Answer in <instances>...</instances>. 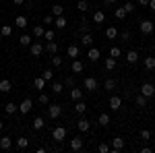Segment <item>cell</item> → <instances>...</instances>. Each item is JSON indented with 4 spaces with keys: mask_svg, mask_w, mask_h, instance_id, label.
Listing matches in <instances>:
<instances>
[{
    "mask_svg": "<svg viewBox=\"0 0 155 153\" xmlns=\"http://www.w3.org/2000/svg\"><path fill=\"white\" fill-rule=\"evenodd\" d=\"M149 8H151V11H155V0H149Z\"/></svg>",
    "mask_w": 155,
    "mask_h": 153,
    "instance_id": "obj_56",
    "label": "cell"
},
{
    "mask_svg": "<svg viewBox=\"0 0 155 153\" xmlns=\"http://www.w3.org/2000/svg\"><path fill=\"white\" fill-rule=\"evenodd\" d=\"M44 31H46V29H44L41 25H35V27H33V37L41 39V37H44Z\"/></svg>",
    "mask_w": 155,
    "mask_h": 153,
    "instance_id": "obj_32",
    "label": "cell"
},
{
    "mask_svg": "<svg viewBox=\"0 0 155 153\" xmlns=\"http://www.w3.org/2000/svg\"><path fill=\"white\" fill-rule=\"evenodd\" d=\"M139 4L141 6H149V0H139Z\"/></svg>",
    "mask_w": 155,
    "mask_h": 153,
    "instance_id": "obj_55",
    "label": "cell"
},
{
    "mask_svg": "<svg viewBox=\"0 0 155 153\" xmlns=\"http://www.w3.org/2000/svg\"><path fill=\"white\" fill-rule=\"evenodd\" d=\"M116 19H118V21H124V19H126V11H124L122 6L116 8Z\"/></svg>",
    "mask_w": 155,
    "mask_h": 153,
    "instance_id": "obj_43",
    "label": "cell"
},
{
    "mask_svg": "<svg viewBox=\"0 0 155 153\" xmlns=\"http://www.w3.org/2000/svg\"><path fill=\"white\" fill-rule=\"evenodd\" d=\"M104 89H106V91H114V89H116V81H114V79H107V81L104 83Z\"/></svg>",
    "mask_w": 155,
    "mask_h": 153,
    "instance_id": "obj_38",
    "label": "cell"
},
{
    "mask_svg": "<svg viewBox=\"0 0 155 153\" xmlns=\"http://www.w3.org/2000/svg\"><path fill=\"white\" fill-rule=\"evenodd\" d=\"M81 42H83V46H91V44H93V35H91V33H81Z\"/></svg>",
    "mask_w": 155,
    "mask_h": 153,
    "instance_id": "obj_33",
    "label": "cell"
},
{
    "mask_svg": "<svg viewBox=\"0 0 155 153\" xmlns=\"http://www.w3.org/2000/svg\"><path fill=\"white\" fill-rule=\"evenodd\" d=\"M37 101H39L41 106H48V104H50V97H48L46 93H41V95H39V99H37Z\"/></svg>",
    "mask_w": 155,
    "mask_h": 153,
    "instance_id": "obj_47",
    "label": "cell"
},
{
    "mask_svg": "<svg viewBox=\"0 0 155 153\" xmlns=\"http://www.w3.org/2000/svg\"><path fill=\"white\" fill-rule=\"evenodd\" d=\"M151 137H153V135H151V130H141V139H145V141H149V139H151Z\"/></svg>",
    "mask_w": 155,
    "mask_h": 153,
    "instance_id": "obj_50",
    "label": "cell"
},
{
    "mask_svg": "<svg viewBox=\"0 0 155 153\" xmlns=\"http://www.w3.org/2000/svg\"><path fill=\"white\" fill-rule=\"evenodd\" d=\"M114 68H116V58L107 56L106 58V71H114Z\"/></svg>",
    "mask_w": 155,
    "mask_h": 153,
    "instance_id": "obj_34",
    "label": "cell"
},
{
    "mask_svg": "<svg viewBox=\"0 0 155 153\" xmlns=\"http://www.w3.org/2000/svg\"><path fill=\"white\" fill-rule=\"evenodd\" d=\"M12 33V27L11 25H2V27H0V35L2 37H8Z\"/></svg>",
    "mask_w": 155,
    "mask_h": 153,
    "instance_id": "obj_36",
    "label": "cell"
},
{
    "mask_svg": "<svg viewBox=\"0 0 155 153\" xmlns=\"http://www.w3.org/2000/svg\"><path fill=\"white\" fill-rule=\"evenodd\" d=\"M77 128L81 130V132H89V128H91V122L87 120V118H81V120H77Z\"/></svg>",
    "mask_w": 155,
    "mask_h": 153,
    "instance_id": "obj_10",
    "label": "cell"
},
{
    "mask_svg": "<svg viewBox=\"0 0 155 153\" xmlns=\"http://www.w3.org/2000/svg\"><path fill=\"white\" fill-rule=\"evenodd\" d=\"M31 108H33V101H31L29 97H25L23 101L19 104V112H21V114H29V112H31Z\"/></svg>",
    "mask_w": 155,
    "mask_h": 153,
    "instance_id": "obj_8",
    "label": "cell"
},
{
    "mask_svg": "<svg viewBox=\"0 0 155 153\" xmlns=\"http://www.w3.org/2000/svg\"><path fill=\"white\" fill-rule=\"evenodd\" d=\"M151 151H153L151 147H143V149H141V153H151Z\"/></svg>",
    "mask_w": 155,
    "mask_h": 153,
    "instance_id": "obj_54",
    "label": "cell"
},
{
    "mask_svg": "<svg viewBox=\"0 0 155 153\" xmlns=\"http://www.w3.org/2000/svg\"><path fill=\"white\" fill-rule=\"evenodd\" d=\"M83 89L85 91H95L97 89V79L95 77H87L83 81Z\"/></svg>",
    "mask_w": 155,
    "mask_h": 153,
    "instance_id": "obj_6",
    "label": "cell"
},
{
    "mask_svg": "<svg viewBox=\"0 0 155 153\" xmlns=\"http://www.w3.org/2000/svg\"><path fill=\"white\" fill-rule=\"evenodd\" d=\"M134 104H137V108H141V110H143V108H147V97L139 93L137 97H134Z\"/></svg>",
    "mask_w": 155,
    "mask_h": 153,
    "instance_id": "obj_22",
    "label": "cell"
},
{
    "mask_svg": "<svg viewBox=\"0 0 155 153\" xmlns=\"http://www.w3.org/2000/svg\"><path fill=\"white\" fill-rule=\"evenodd\" d=\"M97 124H99V126H107V124H110V114L101 112V114L97 116Z\"/></svg>",
    "mask_w": 155,
    "mask_h": 153,
    "instance_id": "obj_17",
    "label": "cell"
},
{
    "mask_svg": "<svg viewBox=\"0 0 155 153\" xmlns=\"http://www.w3.org/2000/svg\"><path fill=\"white\" fill-rule=\"evenodd\" d=\"M15 25H17L19 29H25V27H27V17H23V15H19V17L15 19Z\"/></svg>",
    "mask_w": 155,
    "mask_h": 153,
    "instance_id": "obj_26",
    "label": "cell"
},
{
    "mask_svg": "<svg viewBox=\"0 0 155 153\" xmlns=\"http://www.w3.org/2000/svg\"><path fill=\"white\" fill-rule=\"evenodd\" d=\"M141 95H145L147 99L153 97L155 95V85L153 83H143V85H141Z\"/></svg>",
    "mask_w": 155,
    "mask_h": 153,
    "instance_id": "obj_4",
    "label": "cell"
},
{
    "mask_svg": "<svg viewBox=\"0 0 155 153\" xmlns=\"http://www.w3.org/2000/svg\"><path fill=\"white\" fill-rule=\"evenodd\" d=\"M52 64H54V66H56V68H58V66H62V58H60V56H56V54H54V56H52Z\"/></svg>",
    "mask_w": 155,
    "mask_h": 153,
    "instance_id": "obj_49",
    "label": "cell"
},
{
    "mask_svg": "<svg viewBox=\"0 0 155 153\" xmlns=\"http://www.w3.org/2000/svg\"><path fill=\"white\" fill-rule=\"evenodd\" d=\"M44 39H48V42L56 39V31H54V29H48V31H44Z\"/></svg>",
    "mask_w": 155,
    "mask_h": 153,
    "instance_id": "obj_44",
    "label": "cell"
},
{
    "mask_svg": "<svg viewBox=\"0 0 155 153\" xmlns=\"http://www.w3.org/2000/svg\"><path fill=\"white\" fill-rule=\"evenodd\" d=\"M137 60H139V52H137V50H130V52H126V62H128V64H134Z\"/></svg>",
    "mask_w": 155,
    "mask_h": 153,
    "instance_id": "obj_18",
    "label": "cell"
},
{
    "mask_svg": "<svg viewBox=\"0 0 155 153\" xmlns=\"http://www.w3.org/2000/svg\"><path fill=\"white\" fill-rule=\"evenodd\" d=\"M110 147H112V151H114V153H120L122 149H124V139H122V137H114Z\"/></svg>",
    "mask_w": 155,
    "mask_h": 153,
    "instance_id": "obj_7",
    "label": "cell"
},
{
    "mask_svg": "<svg viewBox=\"0 0 155 153\" xmlns=\"http://www.w3.org/2000/svg\"><path fill=\"white\" fill-rule=\"evenodd\" d=\"M110 108H112V110H120V108H122V97H120V95H112V97H110Z\"/></svg>",
    "mask_w": 155,
    "mask_h": 153,
    "instance_id": "obj_11",
    "label": "cell"
},
{
    "mask_svg": "<svg viewBox=\"0 0 155 153\" xmlns=\"http://www.w3.org/2000/svg\"><path fill=\"white\" fill-rule=\"evenodd\" d=\"M52 15H54V17H60V15H64V8H62L60 4H54V6H52Z\"/></svg>",
    "mask_w": 155,
    "mask_h": 153,
    "instance_id": "obj_42",
    "label": "cell"
},
{
    "mask_svg": "<svg viewBox=\"0 0 155 153\" xmlns=\"http://www.w3.org/2000/svg\"><path fill=\"white\" fill-rule=\"evenodd\" d=\"M151 139H153V145H155V137H151Z\"/></svg>",
    "mask_w": 155,
    "mask_h": 153,
    "instance_id": "obj_60",
    "label": "cell"
},
{
    "mask_svg": "<svg viewBox=\"0 0 155 153\" xmlns=\"http://www.w3.org/2000/svg\"><path fill=\"white\" fill-rule=\"evenodd\" d=\"M12 2H15L17 6H19V4H25V0H12Z\"/></svg>",
    "mask_w": 155,
    "mask_h": 153,
    "instance_id": "obj_57",
    "label": "cell"
},
{
    "mask_svg": "<svg viewBox=\"0 0 155 153\" xmlns=\"http://www.w3.org/2000/svg\"><path fill=\"white\" fill-rule=\"evenodd\" d=\"M44 23L52 25V23H54V15H46V17H44Z\"/></svg>",
    "mask_w": 155,
    "mask_h": 153,
    "instance_id": "obj_51",
    "label": "cell"
},
{
    "mask_svg": "<svg viewBox=\"0 0 155 153\" xmlns=\"http://www.w3.org/2000/svg\"><path fill=\"white\" fill-rule=\"evenodd\" d=\"M99 56H101V52H99L97 48H89V52H87V58L91 60V62H97V60H99Z\"/></svg>",
    "mask_w": 155,
    "mask_h": 153,
    "instance_id": "obj_13",
    "label": "cell"
},
{
    "mask_svg": "<svg viewBox=\"0 0 155 153\" xmlns=\"http://www.w3.org/2000/svg\"><path fill=\"white\" fill-rule=\"evenodd\" d=\"M44 126H46V120H44V118H41V116L33 118V128H35V130H41V128H44Z\"/></svg>",
    "mask_w": 155,
    "mask_h": 153,
    "instance_id": "obj_25",
    "label": "cell"
},
{
    "mask_svg": "<svg viewBox=\"0 0 155 153\" xmlns=\"http://www.w3.org/2000/svg\"><path fill=\"white\" fill-rule=\"evenodd\" d=\"M106 37L107 39H116V37H118V29H116V27H107L106 29Z\"/></svg>",
    "mask_w": 155,
    "mask_h": 153,
    "instance_id": "obj_29",
    "label": "cell"
},
{
    "mask_svg": "<svg viewBox=\"0 0 155 153\" xmlns=\"http://www.w3.org/2000/svg\"><path fill=\"white\" fill-rule=\"evenodd\" d=\"M114 2H116V0H106V4H114Z\"/></svg>",
    "mask_w": 155,
    "mask_h": 153,
    "instance_id": "obj_58",
    "label": "cell"
},
{
    "mask_svg": "<svg viewBox=\"0 0 155 153\" xmlns=\"http://www.w3.org/2000/svg\"><path fill=\"white\" fill-rule=\"evenodd\" d=\"M77 8L81 12H87L89 11V2H87V0H79V2H77Z\"/></svg>",
    "mask_w": 155,
    "mask_h": 153,
    "instance_id": "obj_37",
    "label": "cell"
},
{
    "mask_svg": "<svg viewBox=\"0 0 155 153\" xmlns=\"http://www.w3.org/2000/svg\"><path fill=\"white\" fill-rule=\"evenodd\" d=\"M60 114H62V106H58V104H50V106H48V116H50V120L60 118Z\"/></svg>",
    "mask_w": 155,
    "mask_h": 153,
    "instance_id": "obj_3",
    "label": "cell"
},
{
    "mask_svg": "<svg viewBox=\"0 0 155 153\" xmlns=\"http://www.w3.org/2000/svg\"><path fill=\"white\" fill-rule=\"evenodd\" d=\"M33 87H35V89H39V91H41V89H44V87H46V81H44V79H41V77H35V79H33Z\"/></svg>",
    "mask_w": 155,
    "mask_h": 153,
    "instance_id": "obj_35",
    "label": "cell"
},
{
    "mask_svg": "<svg viewBox=\"0 0 155 153\" xmlns=\"http://www.w3.org/2000/svg\"><path fill=\"white\" fill-rule=\"evenodd\" d=\"M110 56H112V58H116V60H118V56H122V50H120L118 46L110 48Z\"/></svg>",
    "mask_w": 155,
    "mask_h": 153,
    "instance_id": "obj_39",
    "label": "cell"
},
{
    "mask_svg": "<svg viewBox=\"0 0 155 153\" xmlns=\"http://www.w3.org/2000/svg\"><path fill=\"white\" fill-rule=\"evenodd\" d=\"M143 62H145V68L147 71H155V56H147Z\"/></svg>",
    "mask_w": 155,
    "mask_h": 153,
    "instance_id": "obj_23",
    "label": "cell"
},
{
    "mask_svg": "<svg viewBox=\"0 0 155 153\" xmlns=\"http://www.w3.org/2000/svg\"><path fill=\"white\" fill-rule=\"evenodd\" d=\"M97 151H99V153H107V151H112V147H110L107 143H99V147H97Z\"/></svg>",
    "mask_w": 155,
    "mask_h": 153,
    "instance_id": "obj_45",
    "label": "cell"
},
{
    "mask_svg": "<svg viewBox=\"0 0 155 153\" xmlns=\"http://www.w3.org/2000/svg\"><path fill=\"white\" fill-rule=\"evenodd\" d=\"M79 31H81V33H91V27H89V23H81V27H79Z\"/></svg>",
    "mask_w": 155,
    "mask_h": 153,
    "instance_id": "obj_46",
    "label": "cell"
},
{
    "mask_svg": "<svg viewBox=\"0 0 155 153\" xmlns=\"http://www.w3.org/2000/svg\"><path fill=\"white\" fill-rule=\"evenodd\" d=\"M31 42H33V37L27 35V33H23V35L19 37V44H21V46H31Z\"/></svg>",
    "mask_w": 155,
    "mask_h": 153,
    "instance_id": "obj_30",
    "label": "cell"
},
{
    "mask_svg": "<svg viewBox=\"0 0 155 153\" xmlns=\"http://www.w3.org/2000/svg\"><path fill=\"white\" fill-rule=\"evenodd\" d=\"M52 139L56 143H62L66 139V128H64V126H56V128L52 130Z\"/></svg>",
    "mask_w": 155,
    "mask_h": 153,
    "instance_id": "obj_2",
    "label": "cell"
},
{
    "mask_svg": "<svg viewBox=\"0 0 155 153\" xmlns=\"http://www.w3.org/2000/svg\"><path fill=\"white\" fill-rule=\"evenodd\" d=\"M83 147H85L83 137H72L71 139V151H83Z\"/></svg>",
    "mask_w": 155,
    "mask_h": 153,
    "instance_id": "obj_5",
    "label": "cell"
},
{
    "mask_svg": "<svg viewBox=\"0 0 155 153\" xmlns=\"http://www.w3.org/2000/svg\"><path fill=\"white\" fill-rule=\"evenodd\" d=\"M93 21H95V23H104V21H106V12L104 11H95L93 12Z\"/></svg>",
    "mask_w": 155,
    "mask_h": 153,
    "instance_id": "obj_28",
    "label": "cell"
},
{
    "mask_svg": "<svg viewBox=\"0 0 155 153\" xmlns=\"http://www.w3.org/2000/svg\"><path fill=\"white\" fill-rule=\"evenodd\" d=\"M41 79H44L46 83H48V81H52V79H54V72L50 71V68H46V71L41 72Z\"/></svg>",
    "mask_w": 155,
    "mask_h": 153,
    "instance_id": "obj_41",
    "label": "cell"
},
{
    "mask_svg": "<svg viewBox=\"0 0 155 153\" xmlns=\"http://www.w3.org/2000/svg\"><path fill=\"white\" fill-rule=\"evenodd\" d=\"M54 25H56V29H64V27H66V19H64V15L54 17Z\"/></svg>",
    "mask_w": 155,
    "mask_h": 153,
    "instance_id": "obj_21",
    "label": "cell"
},
{
    "mask_svg": "<svg viewBox=\"0 0 155 153\" xmlns=\"http://www.w3.org/2000/svg\"><path fill=\"white\" fill-rule=\"evenodd\" d=\"M120 37H122L124 42H128V39H130V31H122V33H120Z\"/></svg>",
    "mask_w": 155,
    "mask_h": 153,
    "instance_id": "obj_53",
    "label": "cell"
},
{
    "mask_svg": "<svg viewBox=\"0 0 155 153\" xmlns=\"http://www.w3.org/2000/svg\"><path fill=\"white\" fill-rule=\"evenodd\" d=\"M29 52H31V56H41L44 54V46L41 44H37V42H31V46H29Z\"/></svg>",
    "mask_w": 155,
    "mask_h": 153,
    "instance_id": "obj_9",
    "label": "cell"
},
{
    "mask_svg": "<svg viewBox=\"0 0 155 153\" xmlns=\"http://www.w3.org/2000/svg\"><path fill=\"white\" fill-rule=\"evenodd\" d=\"M11 81H8V79H0V93H8V91H11Z\"/></svg>",
    "mask_w": 155,
    "mask_h": 153,
    "instance_id": "obj_19",
    "label": "cell"
},
{
    "mask_svg": "<svg viewBox=\"0 0 155 153\" xmlns=\"http://www.w3.org/2000/svg\"><path fill=\"white\" fill-rule=\"evenodd\" d=\"M2 128H4V122H2V120H0V130H2Z\"/></svg>",
    "mask_w": 155,
    "mask_h": 153,
    "instance_id": "obj_59",
    "label": "cell"
},
{
    "mask_svg": "<svg viewBox=\"0 0 155 153\" xmlns=\"http://www.w3.org/2000/svg\"><path fill=\"white\" fill-rule=\"evenodd\" d=\"M79 54H81V50H79V46H68L66 48V56H68V58H79Z\"/></svg>",
    "mask_w": 155,
    "mask_h": 153,
    "instance_id": "obj_12",
    "label": "cell"
},
{
    "mask_svg": "<svg viewBox=\"0 0 155 153\" xmlns=\"http://www.w3.org/2000/svg\"><path fill=\"white\" fill-rule=\"evenodd\" d=\"M62 89H64V83H52V91H54V93L58 95V93H62Z\"/></svg>",
    "mask_w": 155,
    "mask_h": 153,
    "instance_id": "obj_40",
    "label": "cell"
},
{
    "mask_svg": "<svg viewBox=\"0 0 155 153\" xmlns=\"http://www.w3.org/2000/svg\"><path fill=\"white\" fill-rule=\"evenodd\" d=\"M83 68H85V66H83V62H81V60H77V58L72 60V66H71V71L74 72V75H79V72H83Z\"/></svg>",
    "mask_w": 155,
    "mask_h": 153,
    "instance_id": "obj_16",
    "label": "cell"
},
{
    "mask_svg": "<svg viewBox=\"0 0 155 153\" xmlns=\"http://www.w3.org/2000/svg\"><path fill=\"white\" fill-rule=\"evenodd\" d=\"M17 147H19V149H27V147H29V139H27V137H19V139H17Z\"/></svg>",
    "mask_w": 155,
    "mask_h": 153,
    "instance_id": "obj_31",
    "label": "cell"
},
{
    "mask_svg": "<svg viewBox=\"0 0 155 153\" xmlns=\"http://www.w3.org/2000/svg\"><path fill=\"white\" fill-rule=\"evenodd\" d=\"M11 147H12V139L11 137H2V139H0V149H2V151H8Z\"/></svg>",
    "mask_w": 155,
    "mask_h": 153,
    "instance_id": "obj_14",
    "label": "cell"
},
{
    "mask_svg": "<svg viewBox=\"0 0 155 153\" xmlns=\"http://www.w3.org/2000/svg\"><path fill=\"white\" fill-rule=\"evenodd\" d=\"M74 112H77V114H85V112H87V104L79 99V101L74 104Z\"/></svg>",
    "mask_w": 155,
    "mask_h": 153,
    "instance_id": "obj_27",
    "label": "cell"
},
{
    "mask_svg": "<svg viewBox=\"0 0 155 153\" xmlns=\"http://www.w3.org/2000/svg\"><path fill=\"white\" fill-rule=\"evenodd\" d=\"M17 110H19V106H17V104H15V101H8V104H6V106H4V112H6V114H8V116H12V114H15V112H17Z\"/></svg>",
    "mask_w": 155,
    "mask_h": 153,
    "instance_id": "obj_24",
    "label": "cell"
},
{
    "mask_svg": "<svg viewBox=\"0 0 155 153\" xmlns=\"http://www.w3.org/2000/svg\"><path fill=\"white\" fill-rule=\"evenodd\" d=\"M139 29H141L143 35H151V33L155 31V25H153V21H147V19H145V21L139 23Z\"/></svg>",
    "mask_w": 155,
    "mask_h": 153,
    "instance_id": "obj_1",
    "label": "cell"
},
{
    "mask_svg": "<svg viewBox=\"0 0 155 153\" xmlns=\"http://www.w3.org/2000/svg\"><path fill=\"white\" fill-rule=\"evenodd\" d=\"M64 85H66V87H74V79H72V77H66V79H64Z\"/></svg>",
    "mask_w": 155,
    "mask_h": 153,
    "instance_id": "obj_52",
    "label": "cell"
},
{
    "mask_svg": "<svg viewBox=\"0 0 155 153\" xmlns=\"http://www.w3.org/2000/svg\"><path fill=\"white\" fill-rule=\"evenodd\" d=\"M71 97L74 99V101L83 99V89H79V87H72V89H71Z\"/></svg>",
    "mask_w": 155,
    "mask_h": 153,
    "instance_id": "obj_20",
    "label": "cell"
},
{
    "mask_svg": "<svg viewBox=\"0 0 155 153\" xmlns=\"http://www.w3.org/2000/svg\"><path fill=\"white\" fill-rule=\"evenodd\" d=\"M122 8L126 11V15H130V12H134V4H132V2H126V4H124Z\"/></svg>",
    "mask_w": 155,
    "mask_h": 153,
    "instance_id": "obj_48",
    "label": "cell"
},
{
    "mask_svg": "<svg viewBox=\"0 0 155 153\" xmlns=\"http://www.w3.org/2000/svg\"><path fill=\"white\" fill-rule=\"evenodd\" d=\"M44 50H46L48 54H52V56H54V54H58V44L52 39V42H48V44H46V48H44Z\"/></svg>",
    "mask_w": 155,
    "mask_h": 153,
    "instance_id": "obj_15",
    "label": "cell"
}]
</instances>
